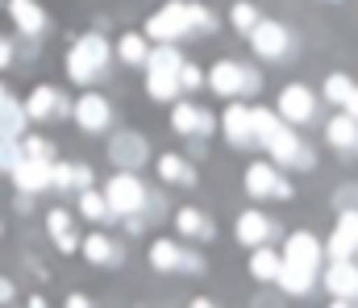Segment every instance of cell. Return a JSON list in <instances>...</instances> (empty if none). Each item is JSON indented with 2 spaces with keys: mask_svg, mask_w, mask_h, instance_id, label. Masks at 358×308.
Segmentation results:
<instances>
[{
  "mask_svg": "<svg viewBox=\"0 0 358 308\" xmlns=\"http://www.w3.org/2000/svg\"><path fill=\"white\" fill-rule=\"evenodd\" d=\"M250 112H255V146L267 150L275 167H313V154L304 150V142L279 112L271 108H250Z\"/></svg>",
  "mask_w": 358,
  "mask_h": 308,
  "instance_id": "obj_1",
  "label": "cell"
},
{
  "mask_svg": "<svg viewBox=\"0 0 358 308\" xmlns=\"http://www.w3.org/2000/svg\"><path fill=\"white\" fill-rule=\"evenodd\" d=\"M283 271H279V288L283 292H292V296H304L313 284H317V275H321V242L308 233V229H296L292 237H287V246H283Z\"/></svg>",
  "mask_w": 358,
  "mask_h": 308,
  "instance_id": "obj_2",
  "label": "cell"
},
{
  "mask_svg": "<svg viewBox=\"0 0 358 308\" xmlns=\"http://www.w3.org/2000/svg\"><path fill=\"white\" fill-rule=\"evenodd\" d=\"M200 29H217V17L204 4H196V0H167L146 21V38L150 42H179V38L200 34Z\"/></svg>",
  "mask_w": 358,
  "mask_h": 308,
  "instance_id": "obj_3",
  "label": "cell"
},
{
  "mask_svg": "<svg viewBox=\"0 0 358 308\" xmlns=\"http://www.w3.org/2000/svg\"><path fill=\"white\" fill-rule=\"evenodd\" d=\"M108 54H113V46L100 38V34H84L71 50H67V80L71 84H96L100 75H104V67H108Z\"/></svg>",
  "mask_w": 358,
  "mask_h": 308,
  "instance_id": "obj_4",
  "label": "cell"
},
{
  "mask_svg": "<svg viewBox=\"0 0 358 308\" xmlns=\"http://www.w3.org/2000/svg\"><path fill=\"white\" fill-rule=\"evenodd\" d=\"M204 84L217 96H242V92H255L259 88V71L255 67H242L234 59H221V63H213V71L204 75Z\"/></svg>",
  "mask_w": 358,
  "mask_h": 308,
  "instance_id": "obj_5",
  "label": "cell"
},
{
  "mask_svg": "<svg viewBox=\"0 0 358 308\" xmlns=\"http://www.w3.org/2000/svg\"><path fill=\"white\" fill-rule=\"evenodd\" d=\"M104 200H108V208H113V217H117V212L129 217V212H142V205H146V188H142V179H138L134 171H121V175L108 179Z\"/></svg>",
  "mask_w": 358,
  "mask_h": 308,
  "instance_id": "obj_6",
  "label": "cell"
},
{
  "mask_svg": "<svg viewBox=\"0 0 358 308\" xmlns=\"http://www.w3.org/2000/svg\"><path fill=\"white\" fill-rule=\"evenodd\" d=\"M317 279L329 288V296L338 305H355L358 300V263L355 258H334L325 267V275H317Z\"/></svg>",
  "mask_w": 358,
  "mask_h": 308,
  "instance_id": "obj_7",
  "label": "cell"
},
{
  "mask_svg": "<svg viewBox=\"0 0 358 308\" xmlns=\"http://www.w3.org/2000/svg\"><path fill=\"white\" fill-rule=\"evenodd\" d=\"M242 184H246V192H250V196H259V200H263V196H279V200H287V196H292V184L283 179V171H279L275 163H250Z\"/></svg>",
  "mask_w": 358,
  "mask_h": 308,
  "instance_id": "obj_8",
  "label": "cell"
},
{
  "mask_svg": "<svg viewBox=\"0 0 358 308\" xmlns=\"http://www.w3.org/2000/svg\"><path fill=\"white\" fill-rule=\"evenodd\" d=\"M275 112H279L287 125H308V121L317 117V96H313L304 84H287V88L279 92V104H275Z\"/></svg>",
  "mask_w": 358,
  "mask_h": 308,
  "instance_id": "obj_9",
  "label": "cell"
},
{
  "mask_svg": "<svg viewBox=\"0 0 358 308\" xmlns=\"http://www.w3.org/2000/svg\"><path fill=\"white\" fill-rule=\"evenodd\" d=\"M71 117H76V125H80V129L100 133V129H108V121H113V104L104 101L100 92H84L80 101L71 104Z\"/></svg>",
  "mask_w": 358,
  "mask_h": 308,
  "instance_id": "obj_10",
  "label": "cell"
},
{
  "mask_svg": "<svg viewBox=\"0 0 358 308\" xmlns=\"http://www.w3.org/2000/svg\"><path fill=\"white\" fill-rule=\"evenodd\" d=\"M221 129H225L229 146H238V150H250L255 146V112L246 104H229L221 112Z\"/></svg>",
  "mask_w": 358,
  "mask_h": 308,
  "instance_id": "obj_11",
  "label": "cell"
},
{
  "mask_svg": "<svg viewBox=\"0 0 358 308\" xmlns=\"http://www.w3.org/2000/svg\"><path fill=\"white\" fill-rule=\"evenodd\" d=\"M8 175H13V188L25 196H38L50 188V163H42V159H21Z\"/></svg>",
  "mask_w": 358,
  "mask_h": 308,
  "instance_id": "obj_12",
  "label": "cell"
},
{
  "mask_svg": "<svg viewBox=\"0 0 358 308\" xmlns=\"http://www.w3.org/2000/svg\"><path fill=\"white\" fill-rule=\"evenodd\" d=\"M21 108H25V117H29V121H50V117L71 112V104L63 101V92H59V88H46V84H42V88H34V92H29V101L21 104Z\"/></svg>",
  "mask_w": 358,
  "mask_h": 308,
  "instance_id": "obj_13",
  "label": "cell"
},
{
  "mask_svg": "<svg viewBox=\"0 0 358 308\" xmlns=\"http://www.w3.org/2000/svg\"><path fill=\"white\" fill-rule=\"evenodd\" d=\"M150 263H155L159 271H200V258L187 254L179 242H167V237H159V242L150 246Z\"/></svg>",
  "mask_w": 358,
  "mask_h": 308,
  "instance_id": "obj_14",
  "label": "cell"
},
{
  "mask_svg": "<svg viewBox=\"0 0 358 308\" xmlns=\"http://www.w3.org/2000/svg\"><path fill=\"white\" fill-rule=\"evenodd\" d=\"M171 129L176 133H192V138H204V133H213V112H204L200 104L179 101L171 108Z\"/></svg>",
  "mask_w": 358,
  "mask_h": 308,
  "instance_id": "obj_15",
  "label": "cell"
},
{
  "mask_svg": "<svg viewBox=\"0 0 358 308\" xmlns=\"http://www.w3.org/2000/svg\"><path fill=\"white\" fill-rule=\"evenodd\" d=\"M250 46H255V54H263V59H279V54L287 50V29H283L279 21H259V25L250 29Z\"/></svg>",
  "mask_w": 358,
  "mask_h": 308,
  "instance_id": "obj_16",
  "label": "cell"
},
{
  "mask_svg": "<svg viewBox=\"0 0 358 308\" xmlns=\"http://www.w3.org/2000/svg\"><path fill=\"white\" fill-rule=\"evenodd\" d=\"M234 233H238V242H242V246H263V242L275 237V225H271V217H263L259 208H246V212L238 217Z\"/></svg>",
  "mask_w": 358,
  "mask_h": 308,
  "instance_id": "obj_17",
  "label": "cell"
},
{
  "mask_svg": "<svg viewBox=\"0 0 358 308\" xmlns=\"http://www.w3.org/2000/svg\"><path fill=\"white\" fill-rule=\"evenodd\" d=\"M8 17H13V25H17L25 38H38V34L46 29V13H42L38 0H8Z\"/></svg>",
  "mask_w": 358,
  "mask_h": 308,
  "instance_id": "obj_18",
  "label": "cell"
},
{
  "mask_svg": "<svg viewBox=\"0 0 358 308\" xmlns=\"http://www.w3.org/2000/svg\"><path fill=\"white\" fill-rule=\"evenodd\" d=\"M46 229H50V237H55V246L63 254H76L80 250V237H76V225H71V212L67 208H50L46 212Z\"/></svg>",
  "mask_w": 358,
  "mask_h": 308,
  "instance_id": "obj_19",
  "label": "cell"
},
{
  "mask_svg": "<svg viewBox=\"0 0 358 308\" xmlns=\"http://www.w3.org/2000/svg\"><path fill=\"white\" fill-rule=\"evenodd\" d=\"M279 271H283L279 250H271L267 242H263V246H255V254H250V275H255L259 284H279Z\"/></svg>",
  "mask_w": 358,
  "mask_h": 308,
  "instance_id": "obj_20",
  "label": "cell"
},
{
  "mask_svg": "<svg viewBox=\"0 0 358 308\" xmlns=\"http://www.w3.org/2000/svg\"><path fill=\"white\" fill-rule=\"evenodd\" d=\"M325 138H329V146H338V150H358V121L350 112H338V117L325 125Z\"/></svg>",
  "mask_w": 358,
  "mask_h": 308,
  "instance_id": "obj_21",
  "label": "cell"
},
{
  "mask_svg": "<svg viewBox=\"0 0 358 308\" xmlns=\"http://www.w3.org/2000/svg\"><path fill=\"white\" fill-rule=\"evenodd\" d=\"M92 167L84 163H50V188H88Z\"/></svg>",
  "mask_w": 358,
  "mask_h": 308,
  "instance_id": "obj_22",
  "label": "cell"
},
{
  "mask_svg": "<svg viewBox=\"0 0 358 308\" xmlns=\"http://www.w3.org/2000/svg\"><path fill=\"white\" fill-rule=\"evenodd\" d=\"M146 71H171L179 75V67H183V54H179L176 42H159V46H150V54H146V63H142Z\"/></svg>",
  "mask_w": 358,
  "mask_h": 308,
  "instance_id": "obj_23",
  "label": "cell"
},
{
  "mask_svg": "<svg viewBox=\"0 0 358 308\" xmlns=\"http://www.w3.org/2000/svg\"><path fill=\"white\" fill-rule=\"evenodd\" d=\"M176 229H179V237H196V242L213 237V225H208V217H204L200 208H179L176 212Z\"/></svg>",
  "mask_w": 358,
  "mask_h": 308,
  "instance_id": "obj_24",
  "label": "cell"
},
{
  "mask_svg": "<svg viewBox=\"0 0 358 308\" xmlns=\"http://www.w3.org/2000/svg\"><path fill=\"white\" fill-rule=\"evenodd\" d=\"M159 175H163L167 184H176V188H192V184H196L192 163L179 159V154H163V159H159Z\"/></svg>",
  "mask_w": 358,
  "mask_h": 308,
  "instance_id": "obj_25",
  "label": "cell"
},
{
  "mask_svg": "<svg viewBox=\"0 0 358 308\" xmlns=\"http://www.w3.org/2000/svg\"><path fill=\"white\" fill-rule=\"evenodd\" d=\"M146 96L150 101H176L179 96V75H171V71H146Z\"/></svg>",
  "mask_w": 358,
  "mask_h": 308,
  "instance_id": "obj_26",
  "label": "cell"
},
{
  "mask_svg": "<svg viewBox=\"0 0 358 308\" xmlns=\"http://www.w3.org/2000/svg\"><path fill=\"white\" fill-rule=\"evenodd\" d=\"M80 250H84V258L88 263H100V267H108V263H117L121 254H117V246H113V237H104V233H92L80 242Z\"/></svg>",
  "mask_w": 358,
  "mask_h": 308,
  "instance_id": "obj_27",
  "label": "cell"
},
{
  "mask_svg": "<svg viewBox=\"0 0 358 308\" xmlns=\"http://www.w3.org/2000/svg\"><path fill=\"white\" fill-rule=\"evenodd\" d=\"M25 121H29V117H25V108L13 101V96H8V101H0V138H21Z\"/></svg>",
  "mask_w": 358,
  "mask_h": 308,
  "instance_id": "obj_28",
  "label": "cell"
},
{
  "mask_svg": "<svg viewBox=\"0 0 358 308\" xmlns=\"http://www.w3.org/2000/svg\"><path fill=\"white\" fill-rule=\"evenodd\" d=\"M117 54H121L129 67H142V63H146V54H150V46H146V34H121V42H117Z\"/></svg>",
  "mask_w": 358,
  "mask_h": 308,
  "instance_id": "obj_29",
  "label": "cell"
},
{
  "mask_svg": "<svg viewBox=\"0 0 358 308\" xmlns=\"http://www.w3.org/2000/svg\"><path fill=\"white\" fill-rule=\"evenodd\" d=\"M80 217H88V221H108L113 208L104 200V192H88V188H84V196H80Z\"/></svg>",
  "mask_w": 358,
  "mask_h": 308,
  "instance_id": "obj_30",
  "label": "cell"
},
{
  "mask_svg": "<svg viewBox=\"0 0 358 308\" xmlns=\"http://www.w3.org/2000/svg\"><path fill=\"white\" fill-rule=\"evenodd\" d=\"M229 21H234V29H238V34H250L263 17H259V8H255L250 0H238V4L229 8Z\"/></svg>",
  "mask_w": 358,
  "mask_h": 308,
  "instance_id": "obj_31",
  "label": "cell"
},
{
  "mask_svg": "<svg viewBox=\"0 0 358 308\" xmlns=\"http://www.w3.org/2000/svg\"><path fill=\"white\" fill-rule=\"evenodd\" d=\"M321 254L334 263V258H355V246H350V237L342 233V229H334L329 233V242H321Z\"/></svg>",
  "mask_w": 358,
  "mask_h": 308,
  "instance_id": "obj_32",
  "label": "cell"
},
{
  "mask_svg": "<svg viewBox=\"0 0 358 308\" xmlns=\"http://www.w3.org/2000/svg\"><path fill=\"white\" fill-rule=\"evenodd\" d=\"M350 92H355V80H350V75H342V71H334V75L325 80V96H329V101L338 104V108L346 104V96H350Z\"/></svg>",
  "mask_w": 358,
  "mask_h": 308,
  "instance_id": "obj_33",
  "label": "cell"
},
{
  "mask_svg": "<svg viewBox=\"0 0 358 308\" xmlns=\"http://www.w3.org/2000/svg\"><path fill=\"white\" fill-rule=\"evenodd\" d=\"M25 159V150H21V138H0V171L8 175L17 163Z\"/></svg>",
  "mask_w": 358,
  "mask_h": 308,
  "instance_id": "obj_34",
  "label": "cell"
},
{
  "mask_svg": "<svg viewBox=\"0 0 358 308\" xmlns=\"http://www.w3.org/2000/svg\"><path fill=\"white\" fill-rule=\"evenodd\" d=\"M21 150H25V159H42V163H55V146H50L46 138H38V133H34V138H25V142H21Z\"/></svg>",
  "mask_w": 358,
  "mask_h": 308,
  "instance_id": "obj_35",
  "label": "cell"
},
{
  "mask_svg": "<svg viewBox=\"0 0 358 308\" xmlns=\"http://www.w3.org/2000/svg\"><path fill=\"white\" fill-rule=\"evenodd\" d=\"M134 146H138V138H134V133H125V138H121V146H117V150H113V146H108V154H113V159H117V163H138V159H146V150H134Z\"/></svg>",
  "mask_w": 358,
  "mask_h": 308,
  "instance_id": "obj_36",
  "label": "cell"
},
{
  "mask_svg": "<svg viewBox=\"0 0 358 308\" xmlns=\"http://www.w3.org/2000/svg\"><path fill=\"white\" fill-rule=\"evenodd\" d=\"M334 229H342V233L350 237V246H355V254H358V212H350V208H346V212L338 217V225H334Z\"/></svg>",
  "mask_w": 358,
  "mask_h": 308,
  "instance_id": "obj_37",
  "label": "cell"
},
{
  "mask_svg": "<svg viewBox=\"0 0 358 308\" xmlns=\"http://www.w3.org/2000/svg\"><path fill=\"white\" fill-rule=\"evenodd\" d=\"M200 84H204V71L192 67V63H183L179 67V88H200Z\"/></svg>",
  "mask_w": 358,
  "mask_h": 308,
  "instance_id": "obj_38",
  "label": "cell"
},
{
  "mask_svg": "<svg viewBox=\"0 0 358 308\" xmlns=\"http://www.w3.org/2000/svg\"><path fill=\"white\" fill-rule=\"evenodd\" d=\"M8 63H13V46H8V38L0 34V71H4Z\"/></svg>",
  "mask_w": 358,
  "mask_h": 308,
  "instance_id": "obj_39",
  "label": "cell"
},
{
  "mask_svg": "<svg viewBox=\"0 0 358 308\" xmlns=\"http://www.w3.org/2000/svg\"><path fill=\"white\" fill-rule=\"evenodd\" d=\"M342 112H350V117L358 121V84H355V92L346 96V104H342Z\"/></svg>",
  "mask_w": 358,
  "mask_h": 308,
  "instance_id": "obj_40",
  "label": "cell"
},
{
  "mask_svg": "<svg viewBox=\"0 0 358 308\" xmlns=\"http://www.w3.org/2000/svg\"><path fill=\"white\" fill-rule=\"evenodd\" d=\"M0 300H13V288H8V279H0Z\"/></svg>",
  "mask_w": 358,
  "mask_h": 308,
  "instance_id": "obj_41",
  "label": "cell"
},
{
  "mask_svg": "<svg viewBox=\"0 0 358 308\" xmlns=\"http://www.w3.org/2000/svg\"><path fill=\"white\" fill-rule=\"evenodd\" d=\"M0 101H8V88H4V84H0Z\"/></svg>",
  "mask_w": 358,
  "mask_h": 308,
  "instance_id": "obj_42",
  "label": "cell"
}]
</instances>
